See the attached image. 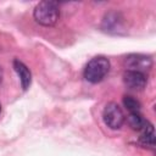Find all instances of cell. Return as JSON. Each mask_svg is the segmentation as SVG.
Returning a JSON list of instances; mask_svg holds the SVG:
<instances>
[{"instance_id":"6da1fadb","label":"cell","mask_w":156,"mask_h":156,"mask_svg":"<svg viewBox=\"0 0 156 156\" xmlns=\"http://www.w3.org/2000/svg\"><path fill=\"white\" fill-rule=\"evenodd\" d=\"M33 17L37 23L50 27L54 26L60 17V7L56 1H40L33 11Z\"/></svg>"},{"instance_id":"7a4b0ae2","label":"cell","mask_w":156,"mask_h":156,"mask_svg":"<svg viewBox=\"0 0 156 156\" xmlns=\"http://www.w3.org/2000/svg\"><path fill=\"white\" fill-rule=\"evenodd\" d=\"M110 71V61L105 56L93 57L84 68V78L90 83L101 82Z\"/></svg>"},{"instance_id":"3957f363","label":"cell","mask_w":156,"mask_h":156,"mask_svg":"<svg viewBox=\"0 0 156 156\" xmlns=\"http://www.w3.org/2000/svg\"><path fill=\"white\" fill-rule=\"evenodd\" d=\"M102 118L105 124L111 129H119L126 121L122 108L116 102H108L105 106L102 111Z\"/></svg>"},{"instance_id":"277c9868","label":"cell","mask_w":156,"mask_h":156,"mask_svg":"<svg viewBox=\"0 0 156 156\" xmlns=\"http://www.w3.org/2000/svg\"><path fill=\"white\" fill-rule=\"evenodd\" d=\"M124 66L128 71H136V72H146L152 66V60L150 56L141 55V54H130L124 58Z\"/></svg>"},{"instance_id":"5b68a950","label":"cell","mask_w":156,"mask_h":156,"mask_svg":"<svg viewBox=\"0 0 156 156\" xmlns=\"http://www.w3.org/2000/svg\"><path fill=\"white\" fill-rule=\"evenodd\" d=\"M146 76L145 73L136 72V71H126L123 74V83L127 88L132 90H143L146 85Z\"/></svg>"},{"instance_id":"8992f818","label":"cell","mask_w":156,"mask_h":156,"mask_svg":"<svg viewBox=\"0 0 156 156\" xmlns=\"http://www.w3.org/2000/svg\"><path fill=\"white\" fill-rule=\"evenodd\" d=\"M13 68L16 71V73L18 74L20 77V80H21V85L22 88L26 90L29 88L30 85V82H32V73L29 71V68L20 60H13Z\"/></svg>"},{"instance_id":"52a82bcc","label":"cell","mask_w":156,"mask_h":156,"mask_svg":"<svg viewBox=\"0 0 156 156\" xmlns=\"http://www.w3.org/2000/svg\"><path fill=\"white\" fill-rule=\"evenodd\" d=\"M140 143L144 146H147V147H151V149L155 146V132H154V127L150 122H147L146 126L141 129Z\"/></svg>"},{"instance_id":"ba28073f","label":"cell","mask_w":156,"mask_h":156,"mask_svg":"<svg viewBox=\"0 0 156 156\" xmlns=\"http://www.w3.org/2000/svg\"><path fill=\"white\" fill-rule=\"evenodd\" d=\"M147 122H149V121H146V119L140 115V112L129 113V116H128V124H129V127H130L132 129H134V130H141V129L146 126Z\"/></svg>"},{"instance_id":"9c48e42d","label":"cell","mask_w":156,"mask_h":156,"mask_svg":"<svg viewBox=\"0 0 156 156\" xmlns=\"http://www.w3.org/2000/svg\"><path fill=\"white\" fill-rule=\"evenodd\" d=\"M104 26L107 30H117L121 27V21L118 18V13H110L104 20Z\"/></svg>"},{"instance_id":"30bf717a","label":"cell","mask_w":156,"mask_h":156,"mask_svg":"<svg viewBox=\"0 0 156 156\" xmlns=\"http://www.w3.org/2000/svg\"><path fill=\"white\" fill-rule=\"evenodd\" d=\"M123 105H124V107H126L130 113L140 112V107H141L140 102H139L135 98H133V96H130V95L123 96Z\"/></svg>"},{"instance_id":"8fae6325","label":"cell","mask_w":156,"mask_h":156,"mask_svg":"<svg viewBox=\"0 0 156 156\" xmlns=\"http://www.w3.org/2000/svg\"><path fill=\"white\" fill-rule=\"evenodd\" d=\"M0 111H1V104H0Z\"/></svg>"}]
</instances>
